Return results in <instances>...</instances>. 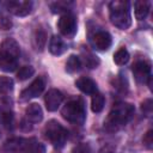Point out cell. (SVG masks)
I'll return each mask as SVG.
<instances>
[{"label": "cell", "instance_id": "6da1fadb", "mask_svg": "<svg viewBox=\"0 0 153 153\" xmlns=\"http://www.w3.org/2000/svg\"><path fill=\"white\" fill-rule=\"evenodd\" d=\"M134 111H135L134 105H131L130 103H126V102L116 103L104 122V128L109 131L118 130L131 120V117L134 116Z\"/></svg>", "mask_w": 153, "mask_h": 153}, {"label": "cell", "instance_id": "7a4b0ae2", "mask_svg": "<svg viewBox=\"0 0 153 153\" xmlns=\"http://www.w3.org/2000/svg\"><path fill=\"white\" fill-rule=\"evenodd\" d=\"M109 14L111 23L121 30H127L131 25V16L128 1H111L109 4Z\"/></svg>", "mask_w": 153, "mask_h": 153}, {"label": "cell", "instance_id": "3957f363", "mask_svg": "<svg viewBox=\"0 0 153 153\" xmlns=\"http://www.w3.org/2000/svg\"><path fill=\"white\" fill-rule=\"evenodd\" d=\"M61 115L65 120L74 124H82L86 120V109L85 103L81 98H72L69 99L62 108Z\"/></svg>", "mask_w": 153, "mask_h": 153}, {"label": "cell", "instance_id": "277c9868", "mask_svg": "<svg viewBox=\"0 0 153 153\" xmlns=\"http://www.w3.org/2000/svg\"><path fill=\"white\" fill-rule=\"evenodd\" d=\"M43 133H44L45 139L55 148L63 147L66 141H67V137H68V131L66 130V128L55 120H50L44 126Z\"/></svg>", "mask_w": 153, "mask_h": 153}, {"label": "cell", "instance_id": "5b68a950", "mask_svg": "<svg viewBox=\"0 0 153 153\" xmlns=\"http://www.w3.org/2000/svg\"><path fill=\"white\" fill-rule=\"evenodd\" d=\"M13 118L14 112L12 100L8 97L4 96L0 98V124H2L6 128H12Z\"/></svg>", "mask_w": 153, "mask_h": 153}, {"label": "cell", "instance_id": "8992f818", "mask_svg": "<svg viewBox=\"0 0 153 153\" xmlns=\"http://www.w3.org/2000/svg\"><path fill=\"white\" fill-rule=\"evenodd\" d=\"M57 27L65 37H73L76 32V19L72 13H65L57 22Z\"/></svg>", "mask_w": 153, "mask_h": 153}, {"label": "cell", "instance_id": "52a82bcc", "mask_svg": "<svg viewBox=\"0 0 153 153\" xmlns=\"http://www.w3.org/2000/svg\"><path fill=\"white\" fill-rule=\"evenodd\" d=\"M44 87H45V79L43 76L36 78L25 90L22 91V93H20V100L25 102V100H29L31 98L38 97L43 92Z\"/></svg>", "mask_w": 153, "mask_h": 153}, {"label": "cell", "instance_id": "ba28073f", "mask_svg": "<svg viewBox=\"0 0 153 153\" xmlns=\"http://www.w3.org/2000/svg\"><path fill=\"white\" fill-rule=\"evenodd\" d=\"M20 54L19 44L13 38H6L0 45V57L18 60Z\"/></svg>", "mask_w": 153, "mask_h": 153}, {"label": "cell", "instance_id": "9c48e42d", "mask_svg": "<svg viewBox=\"0 0 153 153\" xmlns=\"http://www.w3.org/2000/svg\"><path fill=\"white\" fill-rule=\"evenodd\" d=\"M91 43H92V47L94 49L100 50V51H105L111 47L112 39H111V36L109 32L100 30V31H97L92 35Z\"/></svg>", "mask_w": 153, "mask_h": 153}, {"label": "cell", "instance_id": "30bf717a", "mask_svg": "<svg viewBox=\"0 0 153 153\" xmlns=\"http://www.w3.org/2000/svg\"><path fill=\"white\" fill-rule=\"evenodd\" d=\"M6 8L18 17H25L32 11L31 1H8L6 2Z\"/></svg>", "mask_w": 153, "mask_h": 153}, {"label": "cell", "instance_id": "8fae6325", "mask_svg": "<svg viewBox=\"0 0 153 153\" xmlns=\"http://www.w3.org/2000/svg\"><path fill=\"white\" fill-rule=\"evenodd\" d=\"M133 74L137 82L143 84L152 76L151 75V65L146 61H137L133 66Z\"/></svg>", "mask_w": 153, "mask_h": 153}, {"label": "cell", "instance_id": "7c38bea8", "mask_svg": "<svg viewBox=\"0 0 153 153\" xmlns=\"http://www.w3.org/2000/svg\"><path fill=\"white\" fill-rule=\"evenodd\" d=\"M63 100V94L61 91L56 88L49 90L45 96H44V102H45V108L48 111H56L59 106L61 105Z\"/></svg>", "mask_w": 153, "mask_h": 153}, {"label": "cell", "instance_id": "4fadbf2b", "mask_svg": "<svg viewBox=\"0 0 153 153\" xmlns=\"http://www.w3.org/2000/svg\"><path fill=\"white\" fill-rule=\"evenodd\" d=\"M75 86L86 94H94L97 92V84L87 76H80L75 81Z\"/></svg>", "mask_w": 153, "mask_h": 153}, {"label": "cell", "instance_id": "5bb4252c", "mask_svg": "<svg viewBox=\"0 0 153 153\" xmlns=\"http://www.w3.org/2000/svg\"><path fill=\"white\" fill-rule=\"evenodd\" d=\"M25 117H26V121L30 122V123H38L42 121L43 118V111H42V108L36 104V103H32L30 104L26 110H25Z\"/></svg>", "mask_w": 153, "mask_h": 153}, {"label": "cell", "instance_id": "9a60e30c", "mask_svg": "<svg viewBox=\"0 0 153 153\" xmlns=\"http://www.w3.org/2000/svg\"><path fill=\"white\" fill-rule=\"evenodd\" d=\"M66 50H67V45L60 36H53L50 38V41H49V51L53 55H56V56L62 55Z\"/></svg>", "mask_w": 153, "mask_h": 153}, {"label": "cell", "instance_id": "2e32d148", "mask_svg": "<svg viewBox=\"0 0 153 153\" xmlns=\"http://www.w3.org/2000/svg\"><path fill=\"white\" fill-rule=\"evenodd\" d=\"M134 8H135V17L137 20H143L149 12L151 8V2L146 0H139L134 2Z\"/></svg>", "mask_w": 153, "mask_h": 153}, {"label": "cell", "instance_id": "e0dca14e", "mask_svg": "<svg viewBox=\"0 0 153 153\" xmlns=\"http://www.w3.org/2000/svg\"><path fill=\"white\" fill-rule=\"evenodd\" d=\"M73 6V2L71 1H54L50 4V10L53 13H71V8Z\"/></svg>", "mask_w": 153, "mask_h": 153}, {"label": "cell", "instance_id": "ac0fdd59", "mask_svg": "<svg viewBox=\"0 0 153 153\" xmlns=\"http://www.w3.org/2000/svg\"><path fill=\"white\" fill-rule=\"evenodd\" d=\"M81 68V60L76 55H71L66 62V71L68 73H75Z\"/></svg>", "mask_w": 153, "mask_h": 153}, {"label": "cell", "instance_id": "d6986e66", "mask_svg": "<svg viewBox=\"0 0 153 153\" xmlns=\"http://www.w3.org/2000/svg\"><path fill=\"white\" fill-rule=\"evenodd\" d=\"M104 104H105V99H104V96L102 93H98L96 92L92 97V100H91V109L93 112H100L104 108Z\"/></svg>", "mask_w": 153, "mask_h": 153}, {"label": "cell", "instance_id": "ffe728a7", "mask_svg": "<svg viewBox=\"0 0 153 153\" xmlns=\"http://www.w3.org/2000/svg\"><path fill=\"white\" fill-rule=\"evenodd\" d=\"M33 41H35L36 48L38 50H43V48L45 45V42H47V35H45V31L42 27L36 30L35 36H33Z\"/></svg>", "mask_w": 153, "mask_h": 153}, {"label": "cell", "instance_id": "44dd1931", "mask_svg": "<svg viewBox=\"0 0 153 153\" xmlns=\"http://www.w3.org/2000/svg\"><path fill=\"white\" fill-rule=\"evenodd\" d=\"M114 61L116 65L118 66H123L129 61V53L126 48H121L118 49L115 54H114Z\"/></svg>", "mask_w": 153, "mask_h": 153}, {"label": "cell", "instance_id": "7402d4cb", "mask_svg": "<svg viewBox=\"0 0 153 153\" xmlns=\"http://www.w3.org/2000/svg\"><path fill=\"white\" fill-rule=\"evenodd\" d=\"M18 66V60L0 57V69L4 72H13Z\"/></svg>", "mask_w": 153, "mask_h": 153}, {"label": "cell", "instance_id": "603a6c76", "mask_svg": "<svg viewBox=\"0 0 153 153\" xmlns=\"http://www.w3.org/2000/svg\"><path fill=\"white\" fill-rule=\"evenodd\" d=\"M13 90V80L8 76H0V94H7Z\"/></svg>", "mask_w": 153, "mask_h": 153}, {"label": "cell", "instance_id": "cb8c5ba5", "mask_svg": "<svg viewBox=\"0 0 153 153\" xmlns=\"http://www.w3.org/2000/svg\"><path fill=\"white\" fill-rule=\"evenodd\" d=\"M33 73H35L33 67H31V66H23V67H20L19 71L17 72V78H18V80H20V81H24V80L31 78V76L33 75Z\"/></svg>", "mask_w": 153, "mask_h": 153}, {"label": "cell", "instance_id": "d4e9b609", "mask_svg": "<svg viewBox=\"0 0 153 153\" xmlns=\"http://www.w3.org/2000/svg\"><path fill=\"white\" fill-rule=\"evenodd\" d=\"M152 110H153V102H152V99H145L141 103V111L145 115L151 116L152 115Z\"/></svg>", "mask_w": 153, "mask_h": 153}, {"label": "cell", "instance_id": "484cf974", "mask_svg": "<svg viewBox=\"0 0 153 153\" xmlns=\"http://www.w3.org/2000/svg\"><path fill=\"white\" fill-rule=\"evenodd\" d=\"M71 153H91V147H90L88 143L82 142V143H79V145L74 146Z\"/></svg>", "mask_w": 153, "mask_h": 153}, {"label": "cell", "instance_id": "4316f807", "mask_svg": "<svg viewBox=\"0 0 153 153\" xmlns=\"http://www.w3.org/2000/svg\"><path fill=\"white\" fill-rule=\"evenodd\" d=\"M12 27V22L6 16H0V29L1 30H10Z\"/></svg>", "mask_w": 153, "mask_h": 153}, {"label": "cell", "instance_id": "83f0119b", "mask_svg": "<svg viewBox=\"0 0 153 153\" xmlns=\"http://www.w3.org/2000/svg\"><path fill=\"white\" fill-rule=\"evenodd\" d=\"M142 141H143V145H145L147 148H152V146H153V131H152V130H148V131L145 134Z\"/></svg>", "mask_w": 153, "mask_h": 153}, {"label": "cell", "instance_id": "f1b7e54d", "mask_svg": "<svg viewBox=\"0 0 153 153\" xmlns=\"http://www.w3.org/2000/svg\"><path fill=\"white\" fill-rule=\"evenodd\" d=\"M85 61H86V65H87L90 68H94V67H97V66H98V63H99L98 59H97V57H94L93 55H90L88 57H86V59H85Z\"/></svg>", "mask_w": 153, "mask_h": 153}, {"label": "cell", "instance_id": "f546056e", "mask_svg": "<svg viewBox=\"0 0 153 153\" xmlns=\"http://www.w3.org/2000/svg\"><path fill=\"white\" fill-rule=\"evenodd\" d=\"M0 136H1V131H0Z\"/></svg>", "mask_w": 153, "mask_h": 153}]
</instances>
